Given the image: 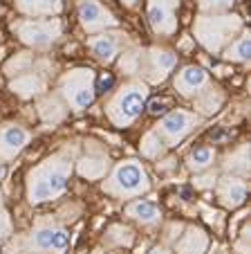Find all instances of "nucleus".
Segmentation results:
<instances>
[{"instance_id":"obj_33","label":"nucleus","mask_w":251,"mask_h":254,"mask_svg":"<svg viewBox=\"0 0 251 254\" xmlns=\"http://www.w3.org/2000/svg\"><path fill=\"white\" fill-rule=\"evenodd\" d=\"M121 2H123L126 7H135V5H137V0H121Z\"/></svg>"},{"instance_id":"obj_5","label":"nucleus","mask_w":251,"mask_h":254,"mask_svg":"<svg viewBox=\"0 0 251 254\" xmlns=\"http://www.w3.org/2000/svg\"><path fill=\"white\" fill-rule=\"evenodd\" d=\"M151 189V180L139 160H123L110 171L108 180L103 183V191L112 198H137Z\"/></svg>"},{"instance_id":"obj_1","label":"nucleus","mask_w":251,"mask_h":254,"mask_svg":"<svg viewBox=\"0 0 251 254\" xmlns=\"http://www.w3.org/2000/svg\"><path fill=\"white\" fill-rule=\"evenodd\" d=\"M74 169V151L63 149L27 173V200L32 205L56 200L65 193Z\"/></svg>"},{"instance_id":"obj_8","label":"nucleus","mask_w":251,"mask_h":254,"mask_svg":"<svg viewBox=\"0 0 251 254\" xmlns=\"http://www.w3.org/2000/svg\"><path fill=\"white\" fill-rule=\"evenodd\" d=\"M198 124H200V117L195 113L171 111L159 120V124L155 126V133L164 146H177Z\"/></svg>"},{"instance_id":"obj_15","label":"nucleus","mask_w":251,"mask_h":254,"mask_svg":"<svg viewBox=\"0 0 251 254\" xmlns=\"http://www.w3.org/2000/svg\"><path fill=\"white\" fill-rule=\"evenodd\" d=\"M218 198L224 207L229 209H236L240 207L242 202L247 200V193H249V185H247V178H240V176H224L220 178L218 183Z\"/></svg>"},{"instance_id":"obj_22","label":"nucleus","mask_w":251,"mask_h":254,"mask_svg":"<svg viewBox=\"0 0 251 254\" xmlns=\"http://www.w3.org/2000/svg\"><path fill=\"white\" fill-rule=\"evenodd\" d=\"M193 99H195V108H198L200 113L211 115V113H215L220 108V104H222V92H220L218 88L206 86L200 95H195Z\"/></svg>"},{"instance_id":"obj_34","label":"nucleus","mask_w":251,"mask_h":254,"mask_svg":"<svg viewBox=\"0 0 251 254\" xmlns=\"http://www.w3.org/2000/svg\"><path fill=\"white\" fill-rule=\"evenodd\" d=\"M2 178H5V162L0 160V180H2Z\"/></svg>"},{"instance_id":"obj_24","label":"nucleus","mask_w":251,"mask_h":254,"mask_svg":"<svg viewBox=\"0 0 251 254\" xmlns=\"http://www.w3.org/2000/svg\"><path fill=\"white\" fill-rule=\"evenodd\" d=\"M139 151H142L144 158H151V160H155V158H159V155H161V151H164V144H161V139L157 137L155 130H148V133L144 135Z\"/></svg>"},{"instance_id":"obj_16","label":"nucleus","mask_w":251,"mask_h":254,"mask_svg":"<svg viewBox=\"0 0 251 254\" xmlns=\"http://www.w3.org/2000/svg\"><path fill=\"white\" fill-rule=\"evenodd\" d=\"M9 88L14 95L23 97V99H29V97H36L45 90V79L34 74V72H23V74H18V77L9 83Z\"/></svg>"},{"instance_id":"obj_26","label":"nucleus","mask_w":251,"mask_h":254,"mask_svg":"<svg viewBox=\"0 0 251 254\" xmlns=\"http://www.w3.org/2000/svg\"><path fill=\"white\" fill-rule=\"evenodd\" d=\"M105 241L112 245H130L133 243V232L123 225H112L108 232V236H105Z\"/></svg>"},{"instance_id":"obj_21","label":"nucleus","mask_w":251,"mask_h":254,"mask_svg":"<svg viewBox=\"0 0 251 254\" xmlns=\"http://www.w3.org/2000/svg\"><path fill=\"white\" fill-rule=\"evenodd\" d=\"M224 169L231 171V176H240V178L249 176V146L242 144L240 149H236L231 155H227Z\"/></svg>"},{"instance_id":"obj_25","label":"nucleus","mask_w":251,"mask_h":254,"mask_svg":"<svg viewBox=\"0 0 251 254\" xmlns=\"http://www.w3.org/2000/svg\"><path fill=\"white\" fill-rule=\"evenodd\" d=\"M236 0H200V11L204 14H227Z\"/></svg>"},{"instance_id":"obj_31","label":"nucleus","mask_w":251,"mask_h":254,"mask_svg":"<svg viewBox=\"0 0 251 254\" xmlns=\"http://www.w3.org/2000/svg\"><path fill=\"white\" fill-rule=\"evenodd\" d=\"M215 180H218V178H215V173H208V176L200 178V180H198L195 185H198V187H213Z\"/></svg>"},{"instance_id":"obj_27","label":"nucleus","mask_w":251,"mask_h":254,"mask_svg":"<svg viewBox=\"0 0 251 254\" xmlns=\"http://www.w3.org/2000/svg\"><path fill=\"white\" fill-rule=\"evenodd\" d=\"M11 234H14V225H11L9 211H7L2 196H0V243H5L7 239H11Z\"/></svg>"},{"instance_id":"obj_10","label":"nucleus","mask_w":251,"mask_h":254,"mask_svg":"<svg viewBox=\"0 0 251 254\" xmlns=\"http://www.w3.org/2000/svg\"><path fill=\"white\" fill-rule=\"evenodd\" d=\"M177 7L180 0H148L146 18L152 32L159 36H173L177 32Z\"/></svg>"},{"instance_id":"obj_6","label":"nucleus","mask_w":251,"mask_h":254,"mask_svg":"<svg viewBox=\"0 0 251 254\" xmlns=\"http://www.w3.org/2000/svg\"><path fill=\"white\" fill-rule=\"evenodd\" d=\"M58 90H61L65 104L72 111L81 113L95 101L97 97V74L90 67H76V70L65 72L58 81Z\"/></svg>"},{"instance_id":"obj_17","label":"nucleus","mask_w":251,"mask_h":254,"mask_svg":"<svg viewBox=\"0 0 251 254\" xmlns=\"http://www.w3.org/2000/svg\"><path fill=\"white\" fill-rule=\"evenodd\" d=\"M126 214L142 225H155L161 221V209L151 200H135L126 207Z\"/></svg>"},{"instance_id":"obj_2","label":"nucleus","mask_w":251,"mask_h":254,"mask_svg":"<svg viewBox=\"0 0 251 254\" xmlns=\"http://www.w3.org/2000/svg\"><path fill=\"white\" fill-rule=\"evenodd\" d=\"M242 29L245 23L236 14H200L193 23L198 43L211 54H220Z\"/></svg>"},{"instance_id":"obj_12","label":"nucleus","mask_w":251,"mask_h":254,"mask_svg":"<svg viewBox=\"0 0 251 254\" xmlns=\"http://www.w3.org/2000/svg\"><path fill=\"white\" fill-rule=\"evenodd\" d=\"M121 45H126V34L121 32H101L92 39H88V48H90L92 57L103 65H110L117 59Z\"/></svg>"},{"instance_id":"obj_23","label":"nucleus","mask_w":251,"mask_h":254,"mask_svg":"<svg viewBox=\"0 0 251 254\" xmlns=\"http://www.w3.org/2000/svg\"><path fill=\"white\" fill-rule=\"evenodd\" d=\"M189 169L195 173L200 171H206L211 164L215 162V149H211V146H198L195 151H191L189 153Z\"/></svg>"},{"instance_id":"obj_11","label":"nucleus","mask_w":251,"mask_h":254,"mask_svg":"<svg viewBox=\"0 0 251 254\" xmlns=\"http://www.w3.org/2000/svg\"><path fill=\"white\" fill-rule=\"evenodd\" d=\"M76 9H79L81 27L88 34H101L117 27V18L112 16V11L105 9L99 0H79Z\"/></svg>"},{"instance_id":"obj_9","label":"nucleus","mask_w":251,"mask_h":254,"mask_svg":"<svg viewBox=\"0 0 251 254\" xmlns=\"http://www.w3.org/2000/svg\"><path fill=\"white\" fill-rule=\"evenodd\" d=\"M177 63V54L164 48H151L146 52H139V70L144 72L151 83H161Z\"/></svg>"},{"instance_id":"obj_4","label":"nucleus","mask_w":251,"mask_h":254,"mask_svg":"<svg viewBox=\"0 0 251 254\" xmlns=\"http://www.w3.org/2000/svg\"><path fill=\"white\" fill-rule=\"evenodd\" d=\"M146 99H148V86L144 81H139V79H130L110 99L108 108H105L108 120L117 128H128L146 108Z\"/></svg>"},{"instance_id":"obj_35","label":"nucleus","mask_w":251,"mask_h":254,"mask_svg":"<svg viewBox=\"0 0 251 254\" xmlns=\"http://www.w3.org/2000/svg\"><path fill=\"white\" fill-rule=\"evenodd\" d=\"M148 254H168V252H164V250H159V248H155V250H151Z\"/></svg>"},{"instance_id":"obj_28","label":"nucleus","mask_w":251,"mask_h":254,"mask_svg":"<svg viewBox=\"0 0 251 254\" xmlns=\"http://www.w3.org/2000/svg\"><path fill=\"white\" fill-rule=\"evenodd\" d=\"M38 5H41V0H16V9L25 16H36Z\"/></svg>"},{"instance_id":"obj_18","label":"nucleus","mask_w":251,"mask_h":254,"mask_svg":"<svg viewBox=\"0 0 251 254\" xmlns=\"http://www.w3.org/2000/svg\"><path fill=\"white\" fill-rule=\"evenodd\" d=\"M206 245H208L206 232L200 230V227H189V230H186V234L177 241L175 252L177 254H204Z\"/></svg>"},{"instance_id":"obj_20","label":"nucleus","mask_w":251,"mask_h":254,"mask_svg":"<svg viewBox=\"0 0 251 254\" xmlns=\"http://www.w3.org/2000/svg\"><path fill=\"white\" fill-rule=\"evenodd\" d=\"M249 54H251L249 32H247V29H242L236 39L227 45V50H224L222 57L227 59V61H233V63H247V61H249Z\"/></svg>"},{"instance_id":"obj_3","label":"nucleus","mask_w":251,"mask_h":254,"mask_svg":"<svg viewBox=\"0 0 251 254\" xmlns=\"http://www.w3.org/2000/svg\"><path fill=\"white\" fill-rule=\"evenodd\" d=\"M70 245V234L54 221H41L29 234L16 239L7 254H63Z\"/></svg>"},{"instance_id":"obj_7","label":"nucleus","mask_w":251,"mask_h":254,"mask_svg":"<svg viewBox=\"0 0 251 254\" xmlns=\"http://www.w3.org/2000/svg\"><path fill=\"white\" fill-rule=\"evenodd\" d=\"M20 41L34 50H48L61 39L63 25L58 18H25L11 25Z\"/></svg>"},{"instance_id":"obj_19","label":"nucleus","mask_w":251,"mask_h":254,"mask_svg":"<svg viewBox=\"0 0 251 254\" xmlns=\"http://www.w3.org/2000/svg\"><path fill=\"white\" fill-rule=\"evenodd\" d=\"M79 173L88 180H99L108 173L110 162H108V155H101V153H90L86 158H81L79 164H76Z\"/></svg>"},{"instance_id":"obj_30","label":"nucleus","mask_w":251,"mask_h":254,"mask_svg":"<svg viewBox=\"0 0 251 254\" xmlns=\"http://www.w3.org/2000/svg\"><path fill=\"white\" fill-rule=\"evenodd\" d=\"M247 245H249V227H242V241L240 243H238V252L240 254H247L249 252V248H247Z\"/></svg>"},{"instance_id":"obj_29","label":"nucleus","mask_w":251,"mask_h":254,"mask_svg":"<svg viewBox=\"0 0 251 254\" xmlns=\"http://www.w3.org/2000/svg\"><path fill=\"white\" fill-rule=\"evenodd\" d=\"M166 108H168V101L166 99H152L151 104H148V113H151V115H164L166 113Z\"/></svg>"},{"instance_id":"obj_32","label":"nucleus","mask_w":251,"mask_h":254,"mask_svg":"<svg viewBox=\"0 0 251 254\" xmlns=\"http://www.w3.org/2000/svg\"><path fill=\"white\" fill-rule=\"evenodd\" d=\"M110 86H112V77H110V74L108 77H101V83H99V88H97V92H105Z\"/></svg>"},{"instance_id":"obj_14","label":"nucleus","mask_w":251,"mask_h":254,"mask_svg":"<svg viewBox=\"0 0 251 254\" xmlns=\"http://www.w3.org/2000/svg\"><path fill=\"white\" fill-rule=\"evenodd\" d=\"M208 83H211V79H208V72L204 70V67L186 65V67H182V72H177L173 86H175V90L180 92L182 97H195V95H200Z\"/></svg>"},{"instance_id":"obj_13","label":"nucleus","mask_w":251,"mask_h":254,"mask_svg":"<svg viewBox=\"0 0 251 254\" xmlns=\"http://www.w3.org/2000/svg\"><path fill=\"white\" fill-rule=\"evenodd\" d=\"M29 142V130L18 124H5L0 128V160H14Z\"/></svg>"}]
</instances>
